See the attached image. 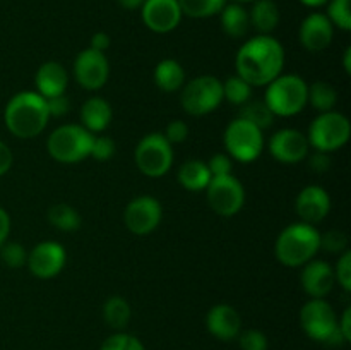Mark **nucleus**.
Masks as SVG:
<instances>
[{
    "label": "nucleus",
    "instance_id": "40",
    "mask_svg": "<svg viewBox=\"0 0 351 350\" xmlns=\"http://www.w3.org/2000/svg\"><path fill=\"white\" fill-rule=\"evenodd\" d=\"M206 165H208L211 177L230 175L232 174V168H233L232 158H230L228 154H223V153H218V154H215V156H211V160H209Z\"/></svg>",
    "mask_w": 351,
    "mask_h": 350
},
{
    "label": "nucleus",
    "instance_id": "9",
    "mask_svg": "<svg viewBox=\"0 0 351 350\" xmlns=\"http://www.w3.org/2000/svg\"><path fill=\"white\" fill-rule=\"evenodd\" d=\"M223 141H225L228 156L242 161V163H250V161L257 160L264 148L263 130L240 117L228 124Z\"/></svg>",
    "mask_w": 351,
    "mask_h": 350
},
{
    "label": "nucleus",
    "instance_id": "28",
    "mask_svg": "<svg viewBox=\"0 0 351 350\" xmlns=\"http://www.w3.org/2000/svg\"><path fill=\"white\" fill-rule=\"evenodd\" d=\"M240 106H242V108H240V119L254 124V126L259 127L261 130L273 126L274 113L271 112L269 106L266 105L264 100H252V102L249 100V102L243 103V105Z\"/></svg>",
    "mask_w": 351,
    "mask_h": 350
},
{
    "label": "nucleus",
    "instance_id": "25",
    "mask_svg": "<svg viewBox=\"0 0 351 350\" xmlns=\"http://www.w3.org/2000/svg\"><path fill=\"white\" fill-rule=\"evenodd\" d=\"M211 180V174L204 161L189 160L178 170V182L184 189L191 192L204 191Z\"/></svg>",
    "mask_w": 351,
    "mask_h": 350
},
{
    "label": "nucleus",
    "instance_id": "35",
    "mask_svg": "<svg viewBox=\"0 0 351 350\" xmlns=\"http://www.w3.org/2000/svg\"><path fill=\"white\" fill-rule=\"evenodd\" d=\"M0 256H2V261L9 268H21L23 264H26L27 261L26 249L17 242L3 244V246L0 247Z\"/></svg>",
    "mask_w": 351,
    "mask_h": 350
},
{
    "label": "nucleus",
    "instance_id": "16",
    "mask_svg": "<svg viewBox=\"0 0 351 350\" xmlns=\"http://www.w3.org/2000/svg\"><path fill=\"white\" fill-rule=\"evenodd\" d=\"M308 139L297 129H281L271 137L269 151L274 160L293 165L308 156Z\"/></svg>",
    "mask_w": 351,
    "mask_h": 350
},
{
    "label": "nucleus",
    "instance_id": "34",
    "mask_svg": "<svg viewBox=\"0 0 351 350\" xmlns=\"http://www.w3.org/2000/svg\"><path fill=\"white\" fill-rule=\"evenodd\" d=\"M99 350H146L137 336L129 333H115L101 343Z\"/></svg>",
    "mask_w": 351,
    "mask_h": 350
},
{
    "label": "nucleus",
    "instance_id": "10",
    "mask_svg": "<svg viewBox=\"0 0 351 350\" xmlns=\"http://www.w3.org/2000/svg\"><path fill=\"white\" fill-rule=\"evenodd\" d=\"M173 163V148L160 132L147 134L136 148V165L151 178L163 177Z\"/></svg>",
    "mask_w": 351,
    "mask_h": 350
},
{
    "label": "nucleus",
    "instance_id": "29",
    "mask_svg": "<svg viewBox=\"0 0 351 350\" xmlns=\"http://www.w3.org/2000/svg\"><path fill=\"white\" fill-rule=\"evenodd\" d=\"M48 222L58 230L74 232L81 226V216L72 206L65 205V202H57L48 209Z\"/></svg>",
    "mask_w": 351,
    "mask_h": 350
},
{
    "label": "nucleus",
    "instance_id": "23",
    "mask_svg": "<svg viewBox=\"0 0 351 350\" xmlns=\"http://www.w3.org/2000/svg\"><path fill=\"white\" fill-rule=\"evenodd\" d=\"M250 26L261 34H269L280 24V9L273 0H256L249 12Z\"/></svg>",
    "mask_w": 351,
    "mask_h": 350
},
{
    "label": "nucleus",
    "instance_id": "4",
    "mask_svg": "<svg viewBox=\"0 0 351 350\" xmlns=\"http://www.w3.org/2000/svg\"><path fill=\"white\" fill-rule=\"evenodd\" d=\"M264 102L274 117L297 115L308 103V86L300 75L280 74L267 84Z\"/></svg>",
    "mask_w": 351,
    "mask_h": 350
},
{
    "label": "nucleus",
    "instance_id": "42",
    "mask_svg": "<svg viewBox=\"0 0 351 350\" xmlns=\"http://www.w3.org/2000/svg\"><path fill=\"white\" fill-rule=\"evenodd\" d=\"M47 102V110L48 115L53 117H62L71 110V102L65 95H58V96H51V98H45Z\"/></svg>",
    "mask_w": 351,
    "mask_h": 350
},
{
    "label": "nucleus",
    "instance_id": "36",
    "mask_svg": "<svg viewBox=\"0 0 351 350\" xmlns=\"http://www.w3.org/2000/svg\"><path fill=\"white\" fill-rule=\"evenodd\" d=\"M240 349L242 350H267V336L259 329H245L239 336Z\"/></svg>",
    "mask_w": 351,
    "mask_h": 350
},
{
    "label": "nucleus",
    "instance_id": "1",
    "mask_svg": "<svg viewBox=\"0 0 351 350\" xmlns=\"http://www.w3.org/2000/svg\"><path fill=\"white\" fill-rule=\"evenodd\" d=\"M285 48L271 34L250 38L235 58L237 74L250 86H267L283 72Z\"/></svg>",
    "mask_w": 351,
    "mask_h": 350
},
{
    "label": "nucleus",
    "instance_id": "41",
    "mask_svg": "<svg viewBox=\"0 0 351 350\" xmlns=\"http://www.w3.org/2000/svg\"><path fill=\"white\" fill-rule=\"evenodd\" d=\"M170 144H180L189 137V126L184 120H171L163 134Z\"/></svg>",
    "mask_w": 351,
    "mask_h": 350
},
{
    "label": "nucleus",
    "instance_id": "15",
    "mask_svg": "<svg viewBox=\"0 0 351 350\" xmlns=\"http://www.w3.org/2000/svg\"><path fill=\"white\" fill-rule=\"evenodd\" d=\"M144 24L154 33H170L180 24L182 9L178 0H144L141 7Z\"/></svg>",
    "mask_w": 351,
    "mask_h": 350
},
{
    "label": "nucleus",
    "instance_id": "44",
    "mask_svg": "<svg viewBox=\"0 0 351 350\" xmlns=\"http://www.w3.org/2000/svg\"><path fill=\"white\" fill-rule=\"evenodd\" d=\"M12 151L9 150V146H7L5 143H2L0 141V175L7 174V172L10 170V167H12Z\"/></svg>",
    "mask_w": 351,
    "mask_h": 350
},
{
    "label": "nucleus",
    "instance_id": "20",
    "mask_svg": "<svg viewBox=\"0 0 351 350\" xmlns=\"http://www.w3.org/2000/svg\"><path fill=\"white\" fill-rule=\"evenodd\" d=\"M336 283L335 270L324 261H308L302 271V287L312 299H324Z\"/></svg>",
    "mask_w": 351,
    "mask_h": 350
},
{
    "label": "nucleus",
    "instance_id": "14",
    "mask_svg": "<svg viewBox=\"0 0 351 350\" xmlns=\"http://www.w3.org/2000/svg\"><path fill=\"white\" fill-rule=\"evenodd\" d=\"M65 261H67V253L64 247L55 240H45L27 254L26 263L34 277L48 280L57 277L64 270Z\"/></svg>",
    "mask_w": 351,
    "mask_h": 350
},
{
    "label": "nucleus",
    "instance_id": "3",
    "mask_svg": "<svg viewBox=\"0 0 351 350\" xmlns=\"http://www.w3.org/2000/svg\"><path fill=\"white\" fill-rule=\"evenodd\" d=\"M321 249V233L314 225L298 222L288 225L278 235L274 253L278 261L288 268L307 264Z\"/></svg>",
    "mask_w": 351,
    "mask_h": 350
},
{
    "label": "nucleus",
    "instance_id": "33",
    "mask_svg": "<svg viewBox=\"0 0 351 350\" xmlns=\"http://www.w3.org/2000/svg\"><path fill=\"white\" fill-rule=\"evenodd\" d=\"M351 0H331L328 9V19L332 26H338L339 30H351Z\"/></svg>",
    "mask_w": 351,
    "mask_h": 350
},
{
    "label": "nucleus",
    "instance_id": "47",
    "mask_svg": "<svg viewBox=\"0 0 351 350\" xmlns=\"http://www.w3.org/2000/svg\"><path fill=\"white\" fill-rule=\"evenodd\" d=\"M108 47H110V36H108V34L103 33V31L93 34L91 47H89V48H93V50H98V51H105Z\"/></svg>",
    "mask_w": 351,
    "mask_h": 350
},
{
    "label": "nucleus",
    "instance_id": "43",
    "mask_svg": "<svg viewBox=\"0 0 351 350\" xmlns=\"http://www.w3.org/2000/svg\"><path fill=\"white\" fill-rule=\"evenodd\" d=\"M308 167H311L314 172H317V174H324V172H328L329 167H331V158H329V153L315 151V153L311 154V158H308Z\"/></svg>",
    "mask_w": 351,
    "mask_h": 350
},
{
    "label": "nucleus",
    "instance_id": "18",
    "mask_svg": "<svg viewBox=\"0 0 351 350\" xmlns=\"http://www.w3.org/2000/svg\"><path fill=\"white\" fill-rule=\"evenodd\" d=\"M335 36V26L328 16L314 12L304 19L300 26V41L308 51H322L331 45Z\"/></svg>",
    "mask_w": 351,
    "mask_h": 350
},
{
    "label": "nucleus",
    "instance_id": "13",
    "mask_svg": "<svg viewBox=\"0 0 351 350\" xmlns=\"http://www.w3.org/2000/svg\"><path fill=\"white\" fill-rule=\"evenodd\" d=\"M74 75L75 81L84 89H89V91L103 88L110 75L108 58L105 57L103 51L86 48L75 58Z\"/></svg>",
    "mask_w": 351,
    "mask_h": 350
},
{
    "label": "nucleus",
    "instance_id": "38",
    "mask_svg": "<svg viewBox=\"0 0 351 350\" xmlns=\"http://www.w3.org/2000/svg\"><path fill=\"white\" fill-rule=\"evenodd\" d=\"M113 154H115V143H113V139H110V137L106 136H99L93 139L91 154H89V156H93L98 161H106L110 160Z\"/></svg>",
    "mask_w": 351,
    "mask_h": 350
},
{
    "label": "nucleus",
    "instance_id": "27",
    "mask_svg": "<svg viewBox=\"0 0 351 350\" xmlns=\"http://www.w3.org/2000/svg\"><path fill=\"white\" fill-rule=\"evenodd\" d=\"M132 316V309H130L129 302L123 297H110L103 305V318H105L106 325L113 329H123L130 321Z\"/></svg>",
    "mask_w": 351,
    "mask_h": 350
},
{
    "label": "nucleus",
    "instance_id": "50",
    "mask_svg": "<svg viewBox=\"0 0 351 350\" xmlns=\"http://www.w3.org/2000/svg\"><path fill=\"white\" fill-rule=\"evenodd\" d=\"M351 48H346V51H345V71L348 72H351Z\"/></svg>",
    "mask_w": 351,
    "mask_h": 350
},
{
    "label": "nucleus",
    "instance_id": "22",
    "mask_svg": "<svg viewBox=\"0 0 351 350\" xmlns=\"http://www.w3.org/2000/svg\"><path fill=\"white\" fill-rule=\"evenodd\" d=\"M82 127L89 132H101L112 122V106L99 96L86 100L81 108Z\"/></svg>",
    "mask_w": 351,
    "mask_h": 350
},
{
    "label": "nucleus",
    "instance_id": "7",
    "mask_svg": "<svg viewBox=\"0 0 351 350\" xmlns=\"http://www.w3.org/2000/svg\"><path fill=\"white\" fill-rule=\"evenodd\" d=\"M223 102V84L215 75H199L184 84L180 103L189 115H208Z\"/></svg>",
    "mask_w": 351,
    "mask_h": 350
},
{
    "label": "nucleus",
    "instance_id": "24",
    "mask_svg": "<svg viewBox=\"0 0 351 350\" xmlns=\"http://www.w3.org/2000/svg\"><path fill=\"white\" fill-rule=\"evenodd\" d=\"M154 82L165 93H173L184 88L185 71L173 58H165L154 69Z\"/></svg>",
    "mask_w": 351,
    "mask_h": 350
},
{
    "label": "nucleus",
    "instance_id": "46",
    "mask_svg": "<svg viewBox=\"0 0 351 350\" xmlns=\"http://www.w3.org/2000/svg\"><path fill=\"white\" fill-rule=\"evenodd\" d=\"M338 328L339 331H341L343 338H345V342L348 343L351 342V309H345V312H343V318L341 321L338 323Z\"/></svg>",
    "mask_w": 351,
    "mask_h": 350
},
{
    "label": "nucleus",
    "instance_id": "37",
    "mask_svg": "<svg viewBox=\"0 0 351 350\" xmlns=\"http://www.w3.org/2000/svg\"><path fill=\"white\" fill-rule=\"evenodd\" d=\"M348 246V239L341 230H329L324 235H321V247L328 253H345Z\"/></svg>",
    "mask_w": 351,
    "mask_h": 350
},
{
    "label": "nucleus",
    "instance_id": "12",
    "mask_svg": "<svg viewBox=\"0 0 351 350\" xmlns=\"http://www.w3.org/2000/svg\"><path fill=\"white\" fill-rule=\"evenodd\" d=\"M163 218V208L153 196H139L127 205L123 220L127 229L136 235H147L160 225Z\"/></svg>",
    "mask_w": 351,
    "mask_h": 350
},
{
    "label": "nucleus",
    "instance_id": "45",
    "mask_svg": "<svg viewBox=\"0 0 351 350\" xmlns=\"http://www.w3.org/2000/svg\"><path fill=\"white\" fill-rule=\"evenodd\" d=\"M10 232V216L3 208H0V247L7 242Z\"/></svg>",
    "mask_w": 351,
    "mask_h": 350
},
{
    "label": "nucleus",
    "instance_id": "21",
    "mask_svg": "<svg viewBox=\"0 0 351 350\" xmlns=\"http://www.w3.org/2000/svg\"><path fill=\"white\" fill-rule=\"evenodd\" d=\"M34 82H36L38 95H41L43 98H51V96L64 95L69 84V75L64 65L50 60L40 65Z\"/></svg>",
    "mask_w": 351,
    "mask_h": 350
},
{
    "label": "nucleus",
    "instance_id": "6",
    "mask_svg": "<svg viewBox=\"0 0 351 350\" xmlns=\"http://www.w3.org/2000/svg\"><path fill=\"white\" fill-rule=\"evenodd\" d=\"M93 136L88 129L75 124L60 126L48 137V153L60 163H79L91 154Z\"/></svg>",
    "mask_w": 351,
    "mask_h": 350
},
{
    "label": "nucleus",
    "instance_id": "11",
    "mask_svg": "<svg viewBox=\"0 0 351 350\" xmlns=\"http://www.w3.org/2000/svg\"><path fill=\"white\" fill-rule=\"evenodd\" d=\"M206 192L209 206L219 216L237 215L245 205V189L242 182L232 174L211 177Z\"/></svg>",
    "mask_w": 351,
    "mask_h": 350
},
{
    "label": "nucleus",
    "instance_id": "26",
    "mask_svg": "<svg viewBox=\"0 0 351 350\" xmlns=\"http://www.w3.org/2000/svg\"><path fill=\"white\" fill-rule=\"evenodd\" d=\"M219 14H221V27L228 36L242 38L249 33V12L240 3H226Z\"/></svg>",
    "mask_w": 351,
    "mask_h": 350
},
{
    "label": "nucleus",
    "instance_id": "32",
    "mask_svg": "<svg viewBox=\"0 0 351 350\" xmlns=\"http://www.w3.org/2000/svg\"><path fill=\"white\" fill-rule=\"evenodd\" d=\"M223 84V100H228L233 105H243L250 100L252 95V86L240 78L239 74L230 75Z\"/></svg>",
    "mask_w": 351,
    "mask_h": 350
},
{
    "label": "nucleus",
    "instance_id": "19",
    "mask_svg": "<svg viewBox=\"0 0 351 350\" xmlns=\"http://www.w3.org/2000/svg\"><path fill=\"white\" fill-rule=\"evenodd\" d=\"M206 325H208L209 333L223 342L235 340L242 331V318L237 309L228 304H218L209 309Z\"/></svg>",
    "mask_w": 351,
    "mask_h": 350
},
{
    "label": "nucleus",
    "instance_id": "5",
    "mask_svg": "<svg viewBox=\"0 0 351 350\" xmlns=\"http://www.w3.org/2000/svg\"><path fill=\"white\" fill-rule=\"evenodd\" d=\"M300 323L305 335L315 342L341 345L346 343L338 328L335 309L324 299H311L300 311Z\"/></svg>",
    "mask_w": 351,
    "mask_h": 350
},
{
    "label": "nucleus",
    "instance_id": "2",
    "mask_svg": "<svg viewBox=\"0 0 351 350\" xmlns=\"http://www.w3.org/2000/svg\"><path fill=\"white\" fill-rule=\"evenodd\" d=\"M48 119L50 115H48L47 102L43 96L33 91L17 93L10 98L3 112L7 129L21 139H31L43 132Z\"/></svg>",
    "mask_w": 351,
    "mask_h": 350
},
{
    "label": "nucleus",
    "instance_id": "48",
    "mask_svg": "<svg viewBox=\"0 0 351 350\" xmlns=\"http://www.w3.org/2000/svg\"><path fill=\"white\" fill-rule=\"evenodd\" d=\"M119 3L123 7V9L136 10V9H141V7H143L144 0H119Z\"/></svg>",
    "mask_w": 351,
    "mask_h": 350
},
{
    "label": "nucleus",
    "instance_id": "17",
    "mask_svg": "<svg viewBox=\"0 0 351 350\" xmlns=\"http://www.w3.org/2000/svg\"><path fill=\"white\" fill-rule=\"evenodd\" d=\"M295 209L300 220L308 225L322 222L331 209V198L321 185H307L298 194Z\"/></svg>",
    "mask_w": 351,
    "mask_h": 350
},
{
    "label": "nucleus",
    "instance_id": "39",
    "mask_svg": "<svg viewBox=\"0 0 351 350\" xmlns=\"http://www.w3.org/2000/svg\"><path fill=\"white\" fill-rule=\"evenodd\" d=\"M335 277L346 292L351 290V253L350 250H345V253L341 254V257H339L338 264H336Z\"/></svg>",
    "mask_w": 351,
    "mask_h": 350
},
{
    "label": "nucleus",
    "instance_id": "49",
    "mask_svg": "<svg viewBox=\"0 0 351 350\" xmlns=\"http://www.w3.org/2000/svg\"><path fill=\"white\" fill-rule=\"evenodd\" d=\"M300 2L307 7H322V5H326L329 0H300Z\"/></svg>",
    "mask_w": 351,
    "mask_h": 350
},
{
    "label": "nucleus",
    "instance_id": "51",
    "mask_svg": "<svg viewBox=\"0 0 351 350\" xmlns=\"http://www.w3.org/2000/svg\"><path fill=\"white\" fill-rule=\"evenodd\" d=\"M249 2H256V0H233V3H240V5H242V3H249Z\"/></svg>",
    "mask_w": 351,
    "mask_h": 350
},
{
    "label": "nucleus",
    "instance_id": "30",
    "mask_svg": "<svg viewBox=\"0 0 351 350\" xmlns=\"http://www.w3.org/2000/svg\"><path fill=\"white\" fill-rule=\"evenodd\" d=\"M308 102L321 113L331 112L335 108L336 102H338V93H336V89L329 82L315 81L308 88Z\"/></svg>",
    "mask_w": 351,
    "mask_h": 350
},
{
    "label": "nucleus",
    "instance_id": "31",
    "mask_svg": "<svg viewBox=\"0 0 351 350\" xmlns=\"http://www.w3.org/2000/svg\"><path fill=\"white\" fill-rule=\"evenodd\" d=\"M182 14L194 19H204L215 14L221 12L223 7L226 5V0H178Z\"/></svg>",
    "mask_w": 351,
    "mask_h": 350
},
{
    "label": "nucleus",
    "instance_id": "8",
    "mask_svg": "<svg viewBox=\"0 0 351 350\" xmlns=\"http://www.w3.org/2000/svg\"><path fill=\"white\" fill-rule=\"evenodd\" d=\"M351 126L350 120L343 113L324 112L311 124L308 127V144L315 148V151L331 153L345 146L350 139Z\"/></svg>",
    "mask_w": 351,
    "mask_h": 350
}]
</instances>
